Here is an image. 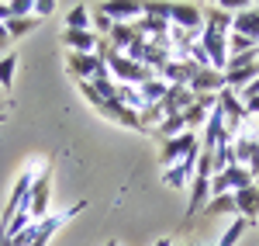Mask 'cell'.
<instances>
[{"instance_id": "31", "label": "cell", "mask_w": 259, "mask_h": 246, "mask_svg": "<svg viewBox=\"0 0 259 246\" xmlns=\"http://www.w3.org/2000/svg\"><path fill=\"white\" fill-rule=\"evenodd\" d=\"M156 246H173V239H156Z\"/></svg>"}, {"instance_id": "30", "label": "cell", "mask_w": 259, "mask_h": 246, "mask_svg": "<svg viewBox=\"0 0 259 246\" xmlns=\"http://www.w3.org/2000/svg\"><path fill=\"white\" fill-rule=\"evenodd\" d=\"M7 45H11V35H7V24H0V56H7Z\"/></svg>"}, {"instance_id": "10", "label": "cell", "mask_w": 259, "mask_h": 246, "mask_svg": "<svg viewBox=\"0 0 259 246\" xmlns=\"http://www.w3.org/2000/svg\"><path fill=\"white\" fill-rule=\"evenodd\" d=\"M197 156H200V153L187 156V160H180L177 166H166V170H162V184H166V187H187L190 181H194V170H197Z\"/></svg>"}, {"instance_id": "24", "label": "cell", "mask_w": 259, "mask_h": 246, "mask_svg": "<svg viewBox=\"0 0 259 246\" xmlns=\"http://www.w3.org/2000/svg\"><path fill=\"white\" fill-rule=\"evenodd\" d=\"M38 28V18L31 14V18H11L7 21V35H11V42L21 39V35H28V31H35Z\"/></svg>"}, {"instance_id": "3", "label": "cell", "mask_w": 259, "mask_h": 246, "mask_svg": "<svg viewBox=\"0 0 259 246\" xmlns=\"http://www.w3.org/2000/svg\"><path fill=\"white\" fill-rule=\"evenodd\" d=\"M66 69L76 77V83H97L104 77H111L97 52H69L66 56Z\"/></svg>"}, {"instance_id": "27", "label": "cell", "mask_w": 259, "mask_h": 246, "mask_svg": "<svg viewBox=\"0 0 259 246\" xmlns=\"http://www.w3.org/2000/svg\"><path fill=\"white\" fill-rule=\"evenodd\" d=\"M169 11H173V4H142V14L156 21H169Z\"/></svg>"}, {"instance_id": "35", "label": "cell", "mask_w": 259, "mask_h": 246, "mask_svg": "<svg viewBox=\"0 0 259 246\" xmlns=\"http://www.w3.org/2000/svg\"><path fill=\"white\" fill-rule=\"evenodd\" d=\"M190 246H200V243H190Z\"/></svg>"}, {"instance_id": "1", "label": "cell", "mask_w": 259, "mask_h": 246, "mask_svg": "<svg viewBox=\"0 0 259 246\" xmlns=\"http://www.w3.org/2000/svg\"><path fill=\"white\" fill-rule=\"evenodd\" d=\"M211 153L200 149L197 156V170H194V181H190V201H187V215L194 219L197 212H204V205L211 201Z\"/></svg>"}, {"instance_id": "8", "label": "cell", "mask_w": 259, "mask_h": 246, "mask_svg": "<svg viewBox=\"0 0 259 246\" xmlns=\"http://www.w3.org/2000/svg\"><path fill=\"white\" fill-rule=\"evenodd\" d=\"M187 90H190L194 97H200V94H221V90H225V73L214 69V66H204V69H197V73L190 77Z\"/></svg>"}, {"instance_id": "7", "label": "cell", "mask_w": 259, "mask_h": 246, "mask_svg": "<svg viewBox=\"0 0 259 246\" xmlns=\"http://www.w3.org/2000/svg\"><path fill=\"white\" fill-rule=\"evenodd\" d=\"M200 45H204V52H207V62L225 73V66H228V35H221L214 28H204V31H200Z\"/></svg>"}, {"instance_id": "18", "label": "cell", "mask_w": 259, "mask_h": 246, "mask_svg": "<svg viewBox=\"0 0 259 246\" xmlns=\"http://www.w3.org/2000/svg\"><path fill=\"white\" fill-rule=\"evenodd\" d=\"M183 132H190L187 122H183V115H173V118H162V122L156 125L152 135H156L159 143H166V139H177V135H183Z\"/></svg>"}, {"instance_id": "16", "label": "cell", "mask_w": 259, "mask_h": 246, "mask_svg": "<svg viewBox=\"0 0 259 246\" xmlns=\"http://www.w3.org/2000/svg\"><path fill=\"white\" fill-rule=\"evenodd\" d=\"M62 42L69 45V52H97V35L94 31H62Z\"/></svg>"}, {"instance_id": "29", "label": "cell", "mask_w": 259, "mask_h": 246, "mask_svg": "<svg viewBox=\"0 0 259 246\" xmlns=\"http://www.w3.org/2000/svg\"><path fill=\"white\" fill-rule=\"evenodd\" d=\"M52 11H56V4H52V0H35V7H31V14H35V18H49V14H52Z\"/></svg>"}, {"instance_id": "12", "label": "cell", "mask_w": 259, "mask_h": 246, "mask_svg": "<svg viewBox=\"0 0 259 246\" xmlns=\"http://www.w3.org/2000/svg\"><path fill=\"white\" fill-rule=\"evenodd\" d=\"M194 104V94L187 87H166V97L159 101L162 108V118H173V115H183L187 108Z\"/></svg>"}, {"instance_id": "13", "label": "cell", "mask_w": 259, "mask_h": 246, "mask_svg": "<svg viewBox=\"0 0 259 246\" xmlns=\"http://www.w3.org/2000/svg\"><path fill=\"white\" fill-rule=\"evenodd\" d=\"M232 31H239L245 39L259 42V7H242L239 14L232 18Z\"/></svg>"}, {"instance_id": "34", "label": "cell", "mask_w": 259, "mask_h": 246, "mask_svg": "<svg viewBox=\"0 0 259 246\" xmlns=\"http://www.w3.org/2000/svg\"><path fill=\"white\" fill-rule=\"evenodd\" d=\"M256 52H259V42H256Z\"/></svg>"}, {"instance_id": "32", "label": "cell", "mask_w": 259, "mask_h": 246, "mask_svg": "<svg viewBox=\"0 0 259 246\" xmlns=\"http://www.w3.org/2000/svg\"><path fill=\"white\" fill-rule=\"evenodd\" d=\"M0 246H11V236H0Z\"/></svg>"}, {"instance_id": "5", "label": "cell", "mask_w": 259, "mask_h": 246, "mask_svg": "<svg viewBox=\"0 0 259 246\" xmlns=\"http://www.w3.org/2000/svg\"><path fill=\"white\" fill-rule=\"evenodd\" d=\"M194 153H200V139L194 135V132H183V135H177V139H166L162 149H159L162 170H166V166H177L180 160H187V156H194Z\"/></svg>"}, {"instance_id": "19", "label": "cell", "mask_w": 259, "mask_h": 246, "mask_svg": "<svg viewBox=\"0 0 259 246\" xmlns=\"http://www.w3.org/2000/svg\"><path fill=\"white\" fill-rule=\"evenodd\" d=\"M90 11L94 7H87V4H73L66 14V28L69 31H90Z\"/></svg>"}, {"instance_id": "17", "label": "cell", "mask_w": 259, "mask_h": 246, "mask_svg": "<svg viewBox=\"0 0 259 246\" xmlns=\"http://www.w3.org/2000/svg\"><path fill=\"white\" fill-rule=\"evenodd\" d=\"M232 11H225V7H207L204 11V28H214V31H221V35H232Z\"/></svg>"}, {"instance_id": "2", "label": "cell", "mask_w": 259, "mask_h": 246, "mask_svg": "<svg viewBox=\"0 0 259 246\" xmlns=\"http://www.w3.org/2000/svg\"><path fill=\"white\" fill-rule=\"evenodd\" d=\"M232 149H235V166L249 170L252 181L259 184V132L252 128V118H249V125L232 139Z\"/></svg>"}, {"instance_id": "9", "label": "cell", "mask_w": 259, "mask_h": 246, "mask_svg": "<svg viewBox=\"0 0 259 246\" xmlns=\"http://www.w3.org/2000/svg\"><path fill=\"white\" fill-rule=\"evenodd\" d=\"M169 24L173 28H183V31H204V11L197 4H173L169 11Z\"/></svg>"}, {"instance_id": "28", "label": "cell", "mask_w": 259, "mask_h": 246, "mask_svg": "<svg viewBox=\"0 0 259 246\" xmlns=\"http://www.w3.org/2000/svg\"><path fill=\"white\" fill-rule=\"evenodd\" d=\"M31 7H35V0H11L14 18H31Z\"/></svg>"}, {"instance_id": "20", "label": "cell", "mask_w": 259, "mask_h": 246, "mask_svg": "<svg viewBox=\"0 0 259 246\" xmlns=\"http://www.w3.org/2000/svg\"><path fill=\"white\" fill-rule=\"evenodd\" d=\"M139 94H142V104H145V108H152V104H159L162 97H166V83H162L159 77H152V80H145L139 87Z\"/></svg>"}, {"instance_id": "14", "label": "cell", "mask_w": 259, "mask_h": 246, "mask_svg": "<svg viewBox=\"0 0 259 246\" xmlns=\"http://www.w3.org/2000/svg\"><path fill=\"white\" fill-rule=\"evenodd\" d=\"M235 215L239 219H256L259 215V184L235 191Z\"/></svg>"}, {"instance_id": "15", "label": "cell", "mask_w": 259, "mask_h": 246, "mask_svg": "<svg viewBox=\"0 0 259 246\" xmlns=\"http://www.w3.org/2000/svg\"><path fill=\"white\" fill-rule=\"evenodd\" d=\"M107 42H111V49H118V52H128L132 45H139V31H135V21L132 24H111V31H107Z\"/></svg>"}, {"instance_id": "6", "label": "cell", "mask_w": 259, "mask_h": 246, "mask_svg": "<svg viewBox=\"0 0 259 246\" xmlns=\"http://www.w3.org/2000/svg\"><path fill=\"white\" fill-rule=\"evenodd\" d=\"M76 212H83V201H76L73 208H66V212H49V215H45L41 222H35V236H31V246H49V239H52V236H56V232H59V229L66 226V222H69L73 215H76Z\"/></svg>"}, {"instance_id": "11", "label": "cell", "mask_w": 259, "mask_h": 246, "mask_svg": "<svg viewBox=\"0 0 259 246\" xmlns=\"http://www.w3.org/2000/svg\"><path fill=\"white\" fill-rule=\"evenodd\" d=\"M100 11L111 18V24H132V21L142 18V4H132V0H111V4H100Z\"/></svg>"}, {"instance_id": "22", "label": "cell", "mask_w": 259, "mask_h": 246, "mask_svg": "<svg viewBox=\"0 0 259 246\" xmlns=\"http://www.w3.org/2000/svg\"><path fill=\"white\" fill-rule=\"evenodd\" d=\"M14 73H18V52L0 56V87H4V90L14 87Z\"/></svg>"}, {"instance_id": "26", "label": "cell", "mask_w": 259, "mask_h": 246, "mask_svg": "<svg viewBox=\"0 0 259 246\" xmlns=\"http://www.w3.org/2000/svg\"><path fill=\"white\" fill-rule=\"evenodd\" d=\"M256 62H259V52L252 49V52H242V56H232L225 69H249V66H256Z\"/></svg>"}, {"instance_id": "25", "label": "cell", "mask_w": 259, "mask_h": 246, "mask_svg": "<svg viewBox=\"0 0 259 246\" xmlns=\"http://www.w3.org/2000/svg\"><path fill=\"white\" fill-rule=\"evenodd\" d=\"M252 49H256L252 39H245V35H239V31L228 35V59H232V56H242V52H252Z\"/></svg>"}, {"instance_id": "33", "label": "cell", "mask_w": 259, "mask_h": 246, "mask_svg": "<svg viewBox=\"0 0 259 246\" xmlns=\"http://www.w3.org/2000/svg\"><path fill=\"white\" fill-rule=\"evenodd\" d=\"M107 246H118V243H107Z\"/></svg>"}, {"instance_id": "21", "label": "cell", "mask_w": 259, "mask_h": 246, "mask_svg": "<svg viewBox=\"0 0 259 246\" xmlns=\"http://www.w3.org/2000/svg\"><path fill=\"white\" fill-rule=\"evenodd\" d=\"M204 215H235V194H211Z\"/></svg>"}, {"instance_id": "23", "label": "cell", "mask_w": 259, "mask_h": 246, "mask_svg": "<svg viewBox=\"0 0 259 246\" xmlns=\"http://www.w3.org/2000/svg\"><path fill=\"white\" fill-rule=\"evenodd\" d=\"M242 232H245V219H239V215H235V219H232V226L225 229V232H221L211 246H235L242 239Z\"/></svg>"}, {"instance_id": "4", "label": "cell", "mask_w": 259, "mask_h": 246, "mask_svg": "<svg viewBox=\"0 0 259 246\" xmlns=\"http://www.w3.org/2000/svg\"><path fill=\"white\" fill-rule=\"evenodd\" d=\"M49 170L52 166H45L38 173V181L31 184V191H28V215H31V222H41L52 208H49V201H52V177H49Z\"/></svg>"}]
</instances>
